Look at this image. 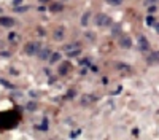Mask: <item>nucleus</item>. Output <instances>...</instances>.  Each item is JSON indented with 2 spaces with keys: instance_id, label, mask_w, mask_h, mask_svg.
<instances>
[{
  "instance_id": "nucleus-1",
  "label": "nucleus",
  "mask_w": 159,
  "mask_h": 140,
  "mask_svg": "<svg viewBox=\"0 0 159 140\" xmlns=\"http://www.w3.org/2000/svg\"><path fill=\"white\" fill-rule=\"evenodd\" d=\"M38 51H40V43L38 42H29V43H26L24 53L27 56H35V54H38Z\"/></svg>"
},
{
  "instance_id": "nucleus-2",
  "label": "nucleus",
  "mask_w": 159,
  "mask_h": 140,
  "mask_svg": "<svg viewBox=\"0 0 159 140\" xmlns=\"http://www.w3.org/2000/svg\"><path fill=\"white\" fill-rule=\"evenodd\" d=\"M94 22H95V26H97V27H107V26L111 24V19L105 13H99L94 18Z\"/></svg>"
},
{
  "instance_id": "nucleus-3",
  "label": "nucleus",
  "mask_w": 159,
  "mask_h": 140,
  "mask_svg": "<svg viewBox=\"0 0 159 140\" xmlns=\"http://www.w3.org/2000/svg\"><path fill=\"white\" fill-rule=\"evenodd\" d=\"M119 48H123V49H129L130 46H132V38L127 37V35H123L121 38H119Z\"/></svg>"
},
{
  "instance_id": "nucleus-4",
  "label": "nucleus",
  "mask_w": 159,
  "mask_h": 140,
  "mask_svg": "<svg viewBox=\"0 0 159 140\" xmlns=\"http://www.w3.org/2000/svg\"><path fill=\"white\" fill-rule=\"evenodd\" d=\"M0 26L3 27H13L14 26V19L10 16H0Z\"/></svg>"
},
{
  "instance_id": "nucleus-5",
  "label": "nucleus",
  "mask_w": 159,
  "mask_h": 140,
  "mask_svg": "<svg viewBox=\"0 0 159 140\" xmlns=\"http://www.w3.org/2000/svg\"><path fill=\"white\" fill-rule=\"evenodd\" d=\"M95 100H97V97L92 96V94H84V96L81 97V104L83 105H91V104H94Z\"/></svg>"
},
{
  "instance_id": "nucleus-6",
  "label": "nucleus",
  "mask_w": 159,
  "mask_h": 140,
  "mask_svg": "<svg viewBox=\"0 0 159 140\" xmlns=\"http://www.w3.org/2000/svg\"><path fill=\"white\" fill-rule=\"evenodd\" d=\"M139 48L142 49V51H146V49H150V45H148V40L143 37V35H139Z\"/></svg>"
},
{
  "instance_id": "nucleus-7",
  "label": "nucleus",
  "mask_w": 159,
  "mask_h": 140,
  "mask_svg": "<svg viewBox=\"0 0 159 140\" xmlns=\"http://www.w3.org/2000/svg\"><path fill=\"white\" fill-rule=\"evenodd\" d=\"M70 69H72V65H70V62H62L61 65H59V75H67L70 72Z\"/></svg>"
},
{
  "instance_id": "nucleus-8",
  "label": "nucleus",
  "mask_w": 159,
  "mask_h": 140,
  "mask_svg": "<svg viewBox=\"0 0 159 140\" xmlns=\"http://www.w3.org/2000/svg\"><path fill=\"white\" fill-rule=\"evenodd\" d=\"M49 56H51V49L49 48H45V49H42V51H38V58L40 59H49Z\"/></svg>"
},
{
  "instance_id": "nucleus-9",
  "label": "nucleus",
  "mask_w": 159,
  "mask_h": 140,
  "mask_svg": "<svg viewBox=\"0 0 159 140\" xmlns=\"http://www.w3.org/2000/svg\"><path fill=\"white\" fill-rule=\"evenodd\" d=\"M61 58H62V54L61 53H51V56H49V62L51 64H56V62H59L61 61Z\"/></svg>"
},
{
  "instance_id": "nucleus-10",
  "label": "nucleus",
  "mask_w": 159,
  "mask_h": 140,
  "mask_svg": "<svg viewBox=\"0 0 159 140\" xmlns=\"http://www.w3.org/2000/svg\"><path fill=\"white\" fill-rule=\"evenodd\" d=\"M146 61H148V64H154V62H159V53H151L148 58H146Z\"/></svg>"
},
{
  "instance_id": "nucleus-11",
  "label": "nucleus",
  "mask_w": 159,
  "mask_h": 140,
  "mask_svg": "<svg viewBox=\"0 0 159 140\" xmlns=\"http://www.w3.org/2000/svg\"><path fill=\"white\" fill-rule=\"evenodd\" d=\"M54 38L56 40H62V38H64V27H58V29L54 30Z\"/></svg>"
},
{
  "instance_id": "nucleus-12",
  "label": "nucleus",
  "mask_w": 159,
  "mask_h": 140,
  "mask_svg": "<svg viewBox=\"0 0 159 140\" xmlns=\"http://www.w3.org/2000/svg\"><path fill=\"white\" fill-rule=\"evenodd\" d=\"M89 18H91V11H86V13L81 16V26H88Z\"/></svg>"
},
{
  "instance_id": "nucleus-13",
  "label": "nucleus",
  "mask_w": 159,
  "mask_h": 140,
  "mask_svg": "<svg viewBox=\"0 0 159 140\" xmlns=\"http://www.w3.org/2000/svg\"><path fill=\"white\" fill-rule=\"evenodd\" d=\"M8 40L11 43H16V42H19V35H18V33H14V32H11L8 35Z\"/></svg>"
},
{
  "instance_id": "nucleus-14",
  "label": "nucleus",
  "mask_w": 159,
  "mask_h": 140,
  "mask_svg": "<svg viewBox=\"0 0 159 140\" xmlns=\"http://www.w3.org/2000/svg\"><path fill=\"white\" fill-rule=\"evenodd\" d=\"M62 8H64V7H62V3H54V5H51V11H54V13H56V11H62Z\"/></svg>"
},
{
  "instance_id": "nucleus-15",
  "label": "nucleus",
  "mask_w": 159,
  "mask_h": 140,
  "mask_svg": "<svg viewBox=\"0 0 159 140\" xmlns=\"http://www.w3.org/2000/svg\"><path fill=\"white\" fill-rule=\"evenodd\" d=\"M143 5H145L146 8L153 7V5H157V0H143Z\"/></svg>"
},
{
  "instance_id": "nucleus-16",
  "label": "nucleus",
  "mask_w": 159,
  "mask_h": 140,
  "mask_svg": "<svg viewBox=\"0 0 159 140\" xmlns=\"http://www.w3.org/2000/svg\"><path fill=\"white\" fill-rule=\"evenodd\" d=\"M76 48H80L78 46V43H72V45H65V51H72V49H76Z\"/></svg>"
},
{
  "instance_id": "nucleus-17",
  "label": "nucleus",
  "mask_w": 159,
  "mask_h": 140,
  "mask_svg": "<svg viewBox=\"0 0 159 140\" xmlns=\"http://www.w3.org/2000/svg\"><path fill=\"white\" fill-rule=\"evenodd\" d=\"M119 32H121V26L115 24V26H113V29H111V33H113V35H118Z\"/></svg>"
},
{
  "instance_id": "nucleus-18",
  "label": "nucleus",
  "mask_w": 159,
  "mask_h": 140,
  "mask_svg": "<svg viewBox=\"0 0 159 140\" xmlns=\"http://www.w3.org/2000/svg\"><path fill=\"white\" fill-rule=\"evenodd\" d=\"M80 53H81V51H80V48H76V49H72V51H69V56H70V58H75V56H78Z\"/></svg>"
},
{
  "instance_id": "nucleus-19",
  "label": "nucleus",
  "mask_w": 159,
  "mask_h": 140,
  "mask_svg": "<svg viewBox=\"0 0 159 140\" xmlns=\"http://www.w3.org/2000/svg\"><path fill=\"white\" fill-rule=\"evenodd\" d=\"M105 2L108 3V5H113V7H116V5H119V3L123 2V0H105Z\"/></svg>"
},
{
  "instance_id": "nucleus-20",
  "label": "nucleus",
  "mask_w": 159,
  "mask_h": 140,
  "mask_svg": "<svg viewBox=\"0 0 159 140\" xmlns=\"http://www.w3.org/2000/svg\"><path fill=\"white\" fill-rule=\"evenodd\" d=\"M146 24H148V26L154 24V16H148V18H146Z\"/></svg>"
},
{
  "instance_id": "nucleus-21",
  "label": "nucleus",
  "mask_w": 159,
  "mask_h": 140,
  "mask_svg": "<svg viewBox=\"0 0 159 140\" xmlns=\"http://www.w3.org/2000/svg\"><path fill=\"white\" fill-rule=\"evenodd\" d=\"M116 67H118L119 70H121V69H123V70H126V69H130V67H129V65H126V64H116Z\"/></svg>"
},
{
  "instance_id": "nucleus-22",
  "label": "nucleus",
  "mask_w": 159,
  "mask_h": 140,
  "mask_svg": "<svg viewBox=\"0 0 159 140\" xmlns=\"http://www.w3.org/2000/svg\"><path fill=\"white\" fill-rule=\"evenodd\" d=\"M35 108H37V104H33V102L27 104V110H35Z\"/></svg>"
},
{
  "instance_id": "nucleus-23",
  "label": "nucleus",
  "mask_w": 159,
  "mask_h": 140,
  "mask_svg": "<svg viewBox=\"0 0 159 140\" xmlns=\"http://www.w3.org/2000/svg\"><path fill=\"white\" fill-rule=\"evenodd\" d=\"M156 10H157V7H156V5H153V7H148V11H150V13H154Z\"/></svg>"
},
{
  "instance_id": "nucleus-24",
  "label": "nucleus",
  "mask_w": 159,
  "mask_h": 140,
  "mask_svg": "<svg viewBox=\"0 0 159 140\" xmlns=\"http://www.w3.org/2000/svg\"><path fill=\"white\" fill-rule=\"evenodd\" d=\"M80 132H81V131H73V132L70 134V137H78V135H80Z\"/></svg>"
},
{
  "instance_id": "nucleus-25",
  "label": "nucleus",
  "mask_w": 159,
  "mask_h": 140,
  "mask_svg": "<svg viewBox=\"0 0 159 140\" xmlns=\"http://www.w3.org/2000/svg\"><path fill=\"white\" fill-rule=\"evenodd\" d=\"M67 97H75V91H69V96Z\"/></svg>"
},
{
  "instance_id": "nucleus-26",
  "label": "nucleus",
  "mask_w": 159,
  "mask_h": 140,
  "mask_svg": "<svg viewBox=\"0 0 159 140\" xmlns=\"http://www.w3.org/2000/svg\"><path fill=\"white\" fill-rule=\"evenodd\" d=\"M91 70H92V72H99V69H97L95 65H92V67H91Z\"/></svg>"
},
{
  "instance_id": "nucleus-27",
  "label": "nucleus",
  "mask_w": 159,
  "mask_h": 140,
  "mask_svg": "<svg viewBox=\"0 0 159 140\" xmlns=\"http://www.w3.org/2000/svg\"><path fill=\"white\" fill-rule=\"evenodd\" d=\"M154 29H156V32L159 33V24H154Z\"/></svg>"
},
{
  "instance_id": "nucleus-28",
  "label": "nucleus",
  "mask_w": 159,
  "mask_h": 140,
  "mask_svg": "<svg viewBox=\"0 0 159 140\" xmlns=\"http://www.w3.org/2000/svg\"><path fill=\"white\" fill-rule=\"evenodd\" d=\"M18 3H21V0H14V5H18Z\"/></svg>"
},
{
  "instance_id": "nucleus-29",
  "label": "nucleus",
  "mask_w": 159,
  "mask_h": 140,
  "mask_svg": "<svg viewBox=\"0 0 159 140\" xmlns=\"http://www.w3.org/2000/svg\"><path fill=\"white\" fill-rule=\"evenodd\" d=\"M40 2H42V3H46V2H49V0H40Z\"/></svg>"
},
{
  "instance_id": "nucleus-30",
  "label": "nucleus",
  "mask_w": 159,
  "mask_h": 140,
  "mask_svg": "<svg viewBox=\"0 0 159 140\" xmlns=\"http://www.w3.org/2000/svg\"><path fill=\"white\" fill-rule=\"evenodd\" d=\"M62 2H67V0H62Z\"/></svg>"
}]
</instances>
